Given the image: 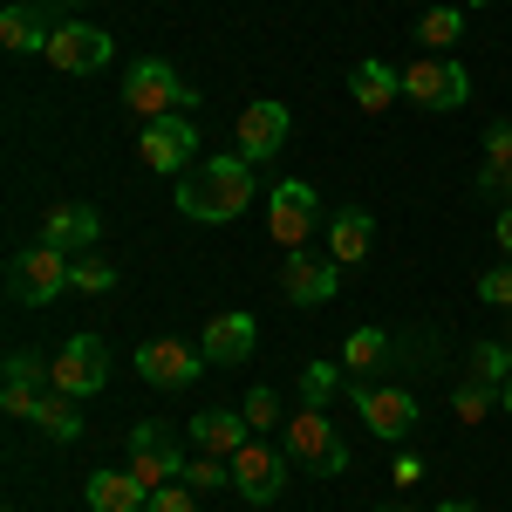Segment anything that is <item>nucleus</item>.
Returning a JSON list of instances; mask_svg holds the SVG:
<instances>
[{
  "label": "nucleus",
  "instance_id": "f257e3e1",
  "mask_svg": "<svg viewBox=\"0 0 512 512\" xmlns=\"http://www.w3.org/2000/svg\"><path fill=\"white\" fill-rule=\"evenodd\" d=\"M253 205V164L239 158V151H226V158H205L198 171H185L178 178V212L185 219H198V226H226V219H239Z\"/></svg>",
  "mask_w": 512,
  "mask_h": 512
},
{
  "label": "nucleus",
  "instance_id": "f03ea898",
  "mask_svg": "<svg viewBox=\"0 0 512 512\" xmlns=\"http://www.w3.org/2000/svg\"><path fill=\"white\" fill-rule=\"evenodd\" d=\"M123 110L137 123H158V117H192L198 96L185 89V76L164 62V55H144V62H130V76H123Z\"/></svg>",
  "mask_w": 512,
  "mask_h": 512
},
{
  "label": "nucleus",
  "instance_id": "7ed1b4c3",
  "mask_svg": "<svg viewBox=\"0 0 512 512\" xmlns=\"http://www.w3.org/2000/svg\"><path fill=\"white\" fill-rule=\"evenodd\" d=\"M355 417L369 424V437H383V444H403V437L424 424V403L417 390H403V383H355Z\"/></svg>",
  "mask_w": 512,
  "mask_h": 512
},
{
  "label": "nucleus",
  "instance_id": "20e7f679",
  "mask_svg": "<svg viewBox=\"0 0 512 512\" xmlns=\"http://www.w3.org/2000/svg\"><path fill=\"white\" fill-rule=\"evenodd\" d=\"M69 267H76V253L28 246V253H14V260H7V294H14L21 308H48V301L69 287Z\"/></svg>",
  "mask_w": 512,
  "mask_h": 512
},
{
  "label": "nucleus",
  "instance_id": "39448f33",
  "mask_svg": "<svg viewBox=\"0 0 512 512\" xmlns=\"http://www.w3.org/2000/svg\"><path fill=\"white\" fill-rule=\"evenodd\" d=\"M403 96H410L417 110H465L472 76H465L451 55H424V48H417V62L403 69Z\"/></svg>",
  "mask_w": 512,
  "mask_h": 512
},
{
  "label": "nucleus",
  "instance_id": "423d86ee",
  "mask_svg": "<svg viewBox=\"0 0 512 512\" xmlns=\"http://www.w3.org/2000/svg\"><path fill=\"white\" fill-rule=\"evenodd\" d=\"M103 383H110V349H103L96 335H69L62 355L48 362V390L76 396V403H82V396H96Z\"/></svg>",
  "mask_w": 512,
  "mask_h": 512
},
{
  "label": "nucleus",
  "instance_id": "0eeeda50",
  "mask_svg": "<svg viewBox=\"0 0 512 512\" xmlns=\"http://www.w3.org/2000/svg\"><path fill=\"white\" fill-rule=\"evenodd\" d=\"M185 451H178V437H171V424H130V478L144 485V492H158V485H171V478H185Z\"/></svg>",
  "mask_w": 512,
  "mask_h": 512
},
{
  "label": "nucleus",
  "instance_id": "6e6552de",
  "mask_svg": "<svg viewBox=\"0 0 512 512\" xmlns=\"http://www.w3.org/2000/svg\"><path fill=\"white\" fill-rule=\"evenodd\" d=\"M315 219H321L315 185H301V178L274 185V198H267V233H274L280 253H301V246L315 239Z\"/></svg>",
  "mask_w": 512,
  "mask_h": 512
},
{
  "label": "nucleus",
  "instance_id": "1a4fd4ad",
  "mask_svg": "<svg viewBox=\"0 0 512 512\" xmlns=\"http://www.w3.org/2000/svg\"><path fill=\"white\" fill-rule=\"evenodd\" d=\"M280 431H287V458H301V465H315L321 478L349 472V444L335 437V424H328V410H301V417H287Z\"/></svg>",
  "mask_w": 512,
  "mask_h": 512
},
{
  "label": "nucleus",
  "instance_id": "9d476101",
  "mask_svg": "<svg viewBox=\"0 0 512 512\" xmlns=\"http://www.w3.org/2000/svg\"><path fill=\"white\" fill-rule=\"evenodd\" d=\"M41 55H48V69H62V76H96V69L117 55V41L103 35V28H89V21H62Z\"/></svg>",
  "mask_w": 512,
  "mask_h": 512
},
{
  "label": "nucleus",
  "instance_id": "9b49d317",
  "mask_svg": "<svg viewBox=\"0 0 512 512\" xmlns=\"http://www.w3.org/2000/svg\"><path fill=\"white\" fill-rule=\"evenodd\" d=\"M233 492L246 506H274L280 492H287V451H274L267 437H253L233 458Z\"/></svg>",
  "mask_w": 512,
  "mask_h": 512
},
{
  "label": "nucleus",
  "instance_id": "f8f14e48",
  "mask_svg": "<svg viewBox=\"0 0 512 512\" xmlns=\"http://www.w3.org/2000/svg\"><path fill=\"white\" fill-rule=\"evenodd\" d=\"M192 151H198V123L192 117H158L144 123V137H137V158L164 171V178H185L192 171Z\"/></svg>",
  "mask_w": 512,
  "mask_h": 512
},
{
  "label": "nucleus",
  "instance_id": "ddd939ff",
  "mask_svg": "<svg viewBox=\"0 0 512 512\" xmlns=\"http://www.w3.org/2000/svg\"><path fill=\"white\" fill-rule=\"evenodd\" d=\"M198 369H205V349L178 342V335H151V342L137 349V376H144L151 390H185Z\"/></svg>",
  "mask_w": 512,
  "mask_h": 512
},
{
  "label": "nucleus",
  "instance_id": "4468645a",
  "mask_svg": "<svg viewBox=\"0 0 512 512\" xmlns=\"http://www.w3.org/2000/svg\"><path fill=\"white\" fill-rule=\"evenodd\" d=\"M239 144V158L246 164H267V158H280V144H287V110H280L274 96H260V103H246L239 110V130H233Z\"/></svg>",
  "mask_w": 512,
  "mask_h": 512
},
{
  "label": "nucleus",
  "instance_id": "2eb2a0df",
  "mask_svg": "<svg viewBox=\"0 0 512 512\" xmlns=\"http://www.w3.org/2000/svg\"><path fill=\"white\" fill-rule=\"evenodd\" d=\"M96 239H103L96 205H48L41 212V246H55V253H96Z\"/></svg>",
  "mask_w": 512,
  "mask_h": 512
},
{
  "label": "nucleus",
  "instance_id": "dca6fc26",
  "mask_svg": "<svg viewBox=\"0 0 512 512\" xmlns=\"http://www.w3.org/2000/svg\"><path fill=\"white\" fill-rule=\"evenodd\" d=\"M335 287H342V267H335V260H308V253H287V260H280V294H287L294 308L335 301Z\"/></svg>",
  "mask_w": 512,
  "mask_h": 512
},
{
  "label": "nucleus",
  "instance_id": "f3484780",
  "mask_svg": "<svg viewBox=\"0 0 512 512\" xmlns=\"http://www.w3.org/2000/svg\"><path fill=\"white\" fill-rule=\"evenodd\" d=\"M260 355V321L253 315H212L205 321V362H226V369H239V362H253Z\"/></svg>",
  "mask_w": 512,
  "mask_h": 512
},
{
  "label": "nucleus",
  "instance_id": "a211bd4d",
  "mask_svg": "<svg viewBox=\"0 0 512 512\" xmlns=\"http://www.w3.org/2000/svg\"><path fill=\"white\" fill-rule=\"evenodd\" d=\"M192 444L205 458H226L233 465L239 451L253 444V424H246V410H198L192 417Z\"/></svg>",
  "mask_w": 512,
  "mask_h": 512
},
{
  "label": "nucleus",
  "instance_id": "6ab92c4d",
  "mask_svg": "<svg viewBox=\"0 0 512 512\" xmlns=\"http://www.w3.org/2000/svg\"><path fill=\"white\" fill-rule=\"evenodd\" d=\"M0 376H7V383H0V410H7V417H21V424H35V410H41V376H48V369H41L35 355H7V369H0Z\"/></svg>",
  "mask_w": 512,
  "mask_h": 512
},
{
  "label": "nucleus",
  "instance_id": "aec40b11",
  "mask_svg": "<svg viewBox=\"0 0 512 512\" xmlns=\"http://www.w3.org/2000/svg\"><path fill=\"white\" fill-rule=\"evenodd\" d=\"M369 239H376V219H369L362 205H342V212L328 219V260H335V267L369 260Z\"/></svg>",
  "mask_w": 512,
  "mask_h": 512
},
{
  "label": "nucleus",
  "instance_id": "412c9836",
  "mask_svg": "<svg viewBox=\"0 0 512 512\" xmlns=\"http://www.w3.org/2000/svg\"><path fill=\"white\" fill-rule=\"evenodd\" d=\"M82 499H89V512H151V492L130 472H89Z\"/></svg>",
  "mask_w": 512,
  "mask_h": 512
},
{
  "label": "nucleus",
  "instance_id": "4be33fe9",
  "mask_svg": "<svg viewBox=\"0 0 512 512\" xmlns=\"http://www.w3.org/2000/svg\"><path fill=\"white\" fill-rule=\"evenodd\" d=\"M349 89H355V103H362L369 117H383L396 96H403V69H390V62L369 55V62H355V69H349Z\"/></svg>",
  "mask_w": 512,
  "mask_h": 512
},
{
  "label": "nucleus",
  "instance_id": "5701e85b",
  "mask_svg": "<svg viewBox=\"0 0 512 512\" xmlns=\"http://www.w3.org/2000/svg\"><path fill=\"white\" fill-rule=\"evenodd\" d=\"M48 35H55V28H48V14H41L35 0H7V7H0V41H7L14 55L48 48Z\"/></svg>",
  "mask_w": 512,
  "mask_h": 512
},
{
  "label": "nucleus",
  "instance_id": "b1692460",
  "mask_svg": "<svg viewBox=\"0 0 512 512\" xmlns=\"http://www.w3.org/2000/svg\"><path fill=\"white\" fill-rule=\"evenodd\" d=\"M478 192L506 198L512 192V117H499L485 130V171H478Z\"/></svg>",
  "mask_w": 512,
  "mask_h": 512
},
{
  "label": "nucleus",
  "instance_id": "393cba45",
  "mask_svg": "<svg viewBox=\"0 0 512 512\" xmlns=\"http://www.w3.org/2000/svg\"><path fill=\"white\" fill-rule=\"evenodd\" d=\"M451 41H465V7H424V21H417V48H424V55H444Z\"/></svg>",
  "mask_w": 512,
  "mask_h": 512
},
{
  "label": "nucleus",
  "instance_id": "a878e982",
  "mask_svg": "<svg viewBox=\"0 0 512 512\" xmlns=\"http://www.w3.org/2000/svg\"><path fill=\"white\" fill-rule=\"evenodd\" d=\"M35 424L48 437H55V444H76L82 437V417H76V396H62V390H48L41 396V410H35Z\"/></svg>",
  "mask_w": 512,
  "mask_h": 512
},
{
  "label": "nucleus",
  "instance_id": "bb28decb",
  "mask_svg": "<svg viewBox=\"0 0 512 512\" xmlns=\"http://www.w3.org/2000/svg\"><path fill=\"white\" fill-rule=\"evenodd\" d=\"M383 355H390V342H383V335H376V328H355L349 342H342V369H355V376H362V383H369V369H376V362H383Z\"/></svg>",
  "mask_w": 512,
  "mask_h": 512
},
{
  "label": "nucleus",
  "instance_id": "cd10ccee",
  "mask_svg": "<svg viewBox=\"0 0 512 512\" xmlns=\"http://www.w3.org/2000/svg\"><path fill=\"white\" fill-rule=\"evenodd\" d=\"M342 390V362H308L301 369V396H308V410H328Z\"/></svg>",
  "mask_w": 512,
  "mask_h": 512
},
{
  "label": "nucleus",
  "instance_id": "c85d7f7f",
  "mask_svg": "<svg viewBox=\"0 0 512 512\" xmlns=\"http://www.w3.org/2000/svg\"><path fill=\"white\" fill-rule=\"evenodd\" d=\"M69 287H76V294H110V287H117V267H110V260H96V253H76Z\"/></svg>",
  "mask_w": 512,
  "mask_h": 512
},
{
  "label": "nucleus",
  "instance_id": "c756f323",
  "mask_svg": "<svg viewBox=\"0 0 512 512\" xmlns=\"http://www.w3.org/2000/svg\"><path fill=\"white\" fill-rule=\"evenodd\" d=\"M492 403H499V390H492V383H458V396H451V410H458V424H485V417H492Z\"/></svg>",
  "mask_w": 512,
  "mask_h": 512
},
{
  "label": "nucleus",
  "instance_id": "7c9ffc66",
  "mask_svg": "<svg viewBox=\"0 0 512 512\" xmlns=\"http://www.w3.org/2000/svg\"><path fill=\"white\" fill-rule=\"evenodd\" d=\"M472 376H478V383H492V390H506V383H512V349H506V342H478Z\"/></svg>",
  "mask_w": 512,
  "mask_h": 512
},
{
  "label": "nucleus",
  "instance_id": "2f4dec72",
  "mask_svg": "<svg viewBox=\"0 0 512 512\" xmlns=\"http://www.w3.org/2000/svg\"><path fill=\"white\" fill-rule=\"evenodd\" d=\"M185 485H192V492H219V485H233V465H226V458H205V451H198L192 465H185Z\"/></svg>",
  "mask_w": 512,
  "mask_h": 512
},
{
  "label": "nucleus",
  "instance_id": "473e14b6",
  "mask_svg": "<svg viewBox=\"0 0 512 512\" xmlns=\"http://www.w3.org/2000/svg\"><path fill=\"white\" fill-rule=\"evenodd\" d=\"M246 424H253L260 437L274 431V424H287V417H280V396L267 390V383H260V390H246Z\"/></svg>",
  "mask_w": 512,
  "mask_h": 512
},
{
  "label": "nucleus",
  "instance_id": "72a5a7b5",
  "mask_svg": "<svg viewBox=\"0 0 512 512\" xmlns=\"http://www.w3.org/2000/svg\"><path fill=\"white\" fill-rule=\"evenodd\" d=\"M478 301H485V308H512V260H499V267L478 274Z\"/></svg>",
  "mask_w": 512,
  "mask_h": 512
},
{
  "label": "nucleus",
  "instance_id": "f704fd0d",
  "mask_svg": "<svg viewBox=\"0 0 512 512\" xmlns=\"http://www.w3.org/2000/svg\"><path fill=\"white\" fill-rule=\"evenodd\" d=\"M151 512H198V492L185 485V478H171V485L151 492Z\"/></svg>",
  "mask_w": 512,
  "mask_h": 512
},
{
  "label": "nucleus",
  "instance_id": "c9c22d12",
  "mask_svg": "<svg viewBox=\"0 0 512 512\" xmlns=\"http://www.w3.org/2000/svg\"><path fill=\"white\" fill-rule=\"evenodd\" d=\"M396 485H417V478H424V465H417V458H410V451H403V458H396Z\"/></svg>",
  "mask_w": 512,
  "mask_h": 512
},
{
  "label": "nucleus",
  "instance_id": "e433bc0d",
  "mask_svg": "<svg viewBox=\"0 0 512 512\" xmlns=\"http://www.w3.org/2000/svg\"><path fill=\"white\" fill-rule=\"evenodd\" d=\"M492 239H499V246H506V253H512V205H506V212H499V226H492Z\"/></svg>",
  "mask_w": 512,
  "mask_h": 512
},
{
  "label": "nucleus",
  "instance_id": "4c0bfd02",
  "mask_svg": "<svg viewBox=\"0 0 512 512\" xmlns=\"http://www.w3.org/2000/svg\"><path fill=\"white\" fill-rule=\"evenodd\" d=\"M437 512H478V506H472V499H444Z\"/></svg>",
  "mask_w": 512,
  "mask_h": 512
},
{
  "label": "nucleus",
  "instance_id": "58836bf2",
  "mask_svg": "<svg viewBox=\"0 0 512 512\" xmlns=\"http://www.w3.org/2000/svg\"><path fill=\"white\" fill-rule=\"evenodd\" d=\"M499 403H506V410H512V383H506V390H499Z\"/></svg>",
  "mask_w": 512,
  "mask_h": 512
},
{
  "label": "nucleus",
  "instance_id": "ea45409f",
  "mask_svg": "<svg viewBox=\"0 0 512 512\" xmlns=\"http://www.w3.org/2000/svg\"><path fill=\"white\" fill-rule=\"evenodd\" d=\"M506 349H512V308H506Z\"/></svg>",
  "mask_w": 512,
  "mask_h": 512
},
{
  "label": "nucleus",
  "instance_id": "a19ab883",
  "mask_svg": "<svg viewBox=\"0 0 512 512\" xmlns=\"http://www.w3.org/2000/svg\"><path fill=\"white\" fill-rule=\"evenodd\" d=\"M376 512H410V506H376Z\"/></svg>",
  "mask_w": 512,
  "mask_h": 512
},
{
  "label": "nucleus",
  "instance_id": "79ce46f5",
  "mask_svg": "<svg viewBox=\"0 0 512 512\" xmlns=\"http://www.w3.org/2000/svg\"><path fill=\"white\" fill-rule=\"evenodd\" d=\"M465 7H485V0H465Z\"/></svg>",
  "mask_w": 512,
  "mask_h": 512
},
{
  "label": "nucleus",
  "instance_id": "37998d69",
  "mask_svg": "<svg viewBox=\"0 0 512 512\" xmlns=\"http://www.w3.org/2000/svg\"><path fill=\"white\" fill-rule=\"evenodd\" d=\"M424 7H437V0H424Z\"/></svg>",
  "mask_w": 512,
  "mask_h": 512
},
{
  "label": "nucleus",
  "instance_id": "c03bdc74",
  "mask_svg": "<svg viewBox=\"0 0 512 512\" xmlns=\"http://www.w3.org/2000/svg\"><path fill=\"white\" fill-rule=\"evenodd\" d=\"M55 7H62V0H55Z\"/></svg>",
  "mask_w": 512,
  "mask_h": 512
}]
</instances>
